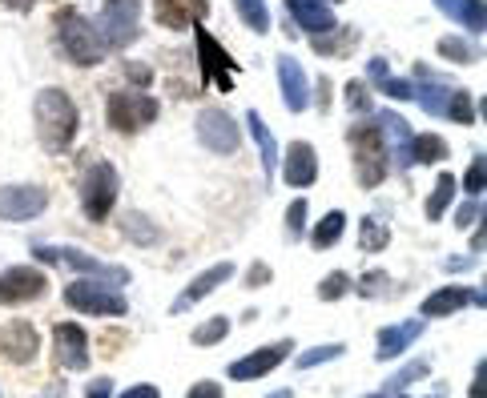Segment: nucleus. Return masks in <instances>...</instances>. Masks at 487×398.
I'll return each instance as SVG.
<instances>
[{
	"label": "nucleus",
	"instance_id": "nucleus-1",
	"mask_svg": "<svg viewBox=\"0 0 487 398\" xmlns=\"http://www.w3.org/2000/svg\"><path fill=\"white\" fill-rule=\"evenodd\" d=\"M33 117H36V137H41V145L49 153H65L77 141L81 113L65 89H41V97H36V105H33Z\"/></svg>",
	"mask_w": 487,
	"mask_h": 398
},
{
	"label": "nucleus",
	"instance_id": "nucleus-2",
	"mask_svg": "<svg viewBox=\"0 0 487 398\" xmlns=\"http://www.w3.org/2000/svg\"><path fill=\"white\" fill-rule=\"evenodd\" d=\"M346 141H351V150H354V178H359L363 189H374V185L387 181L391 150H387V137H383L379 125H351Z\"/></svg>",
	"mask_w": 487,
	"mask_h": 398
},
{
	"label": "nucleus",
	"instance_id": "nucleus-3",
	"mask_svg": "<svg viewBox=\"0 0 487 398\" xmlns=\"http://www.w3.org/2000/svg\"><path fill=\"white\" fill-rule=\"evenodd\" d=\"M65 306L77 314H93V318H125L129 314L121 286L101 282V277H73L65 286Z\"/></svg>",
	"mask_w": 487,
	"mask_h": 398
},
{
	"label": "nucleus",
	"instance_id": "nucleus-4",
	"mask_svg": "<svg viewBox=\"0 0 487 398\" xmlns=\"http://www.w3.org/2000/svg\"><path fill=\"white\" fill-rule=\"evenodd\" d=\"M81 214L89 221H105L117 206V193H121V178L109 161H93L85 173H81Z\"/></svg>",
	"mask_w": 487,
	"mask_h": 398
},
{
	"label": "nucleus",
	"instance_id": "nucleus-5",
	"mask_svg": "<svg viewBox=\"0 0 487 398\" xmlns=\"http://www.w3.org/2000/svg\"><path fill=\"white\" fill-rule=\"evenodd\" d=\"M33 254L41 257V262H65L69 270H77L81 277H101V282H114V286H129V270L125 266H114L105 262V257H93L89 249L81 246H33Z\"/></svg>",
	"mask_w": 487,
	"mask_h": 398
},
{
	"label": "nucleus",
	"instance_id": "nucleus-6",
	"mask_svg": "<svg viewBox=\"0 0 487 398\" xmlns=\"http://www.w3.org/2000/svg\"><path fill=\"white\" fill-rule=\"evenodd\" d=\"M57 36H61V49L69 53L73 64H81V69H89V64H97L105 57V44H101L97 29H93L81 13H73V8H61L57 13Z\"/></svg>",
	"mask_w": 487,
	"mask_h": 398
},
{
	"label": "nucleus",
	"instance_id": "nucleus-7",
	"mask_svg": "<svg viewBox=\"0 0 487 398\" xmlns=\"http://www.w3.org/2000/svg\"><path fill=\"white\" fill-rule=\"evenodd\" d=\"M157 113H162V105L145 92H114L105 101V117L117 133H142L145 125L157 121Z\"/></svg>",
	"mask_w": 487,
	"mask_h": 398
},
{
	"label": "nucleus",
	"instance_id": "nucleus-8",
	"mask_svg": "<svg viewBox=\"0 0 487 398\" xmlns=\"http://www.w3.org/2000/svg\"><path fill=\"white\" fill-rule=\"evenodd\" d=\"M49 294V274L41 266H8L0 270V306H33Z\"/></svg>",
	"mask_w": 487,
	"mask_h": 398
},
{
	"label": "nucleus",
	"instance_id": "nucleus-9",
	"mask_svg": "<svg viewBox=\"0 0 487 398\" xmlns=\"http://www.w3.org/2000/svg\"><path fill=\"white\" fill-rule=\"evenodd\" d=\"M290 354H294V342H290V338L266 342V346H258V350H250V354H242L238 363H230L226 374L234 378V383H258V378L274 374V370L283 366Z\"/></svg>",
	"mask_w": 487,
	"mask_h": 398
},
{
	"label": "nucleus",
	"instance_id": "nucleus-10",
	"mask_svg": "<svg viewBox=\"0 0 487 398\" xmlns=\"http://www.w3.org/2000/svg\"><path fill=\"white\" fill-rule=\"evenodd\" d=\"M53 354H57V366L69 370V374H85L93 354H89V335L77 322H57L53 326Z\"/></svg>",
	"mask_w": 487,
	"mask_h": 398
},
{
	"label": "nucleus",
	"instance_id": "nucleus-11",
	"mask_svg": "<svg viewBox=\"0 0 487 398\" xmlns=\"http://www.w3.org/2000/svg\"><path fill=\"white\" fill-rule=\"evenodd\" d=\"M49 209L41 185H0V221H33Z\"/></svg>",
	"mask_w": 487,
	"mask_h": 398
},
{
	"label": "nucleus",
	"instance_id": "nucleus-12",
	"mask_svg": "<svg viewBox=\"0 0 487 398\" xmlns=\"http://www.w3.org/2000/svg\"><path fill=\"white\" fill-rule=\"evenodd\" d=\"M198 141L205 145L210 153H238L242 145V129L238 121L226 113V109H205V113L198 117Z\"/></svg>",
	"mask_w": 487,
	"mask_h": 398
},
{
	"label": "nucleus",
	"instance_id": "nucleus-13",
	"mask_svg": "<svg viewBox=\"0 0 487 398\" xmlns=\"http://www.w3.org/2000/svg\"><path fill=\"white\" fill-rule=\"evenodd\" d=\"M36 354H41V335H36L33 322L16 318V322H5V326H0V358H5V363L29 366Z\"/></svg>",
	"mask_w": 487,
	"mask_h": 398
},
{
	"label": "nucleus",
	"instance_id": "nucleus-14",
	"mask_svg": "<svg viewBox=\"0 0 487 398\" xmlns=\"http://www.w3.org/2000/svg\"><path fill=\"white\" fill-rule=\"evenodd\" d=\"M278 165H283V181L290 189H311L318 181V150L311 141H290L278 153Z\"/></svg>",
	"mask_w": 487,
	"mask_h": 398
},
{
	"label": "nucleus",
	"instance_id": "nucleus-15",
	"mask_svg": "<svg viewBox=\"0 0 487 398\" xmlns=\"http://www.w3.org/2000/svg\"><path fill=\"white\" fill-rule=\"evenodd\" d=\"M423 335H427L423 318H407V322H395V326H383L379 338H374V358H379V363H395V358L407 354Z\"/></svg>",
	"mask_w": 487,
	"mask_h": 398
},
{
	"label": "nucleus",
	"instance_id": "nucleus-16",
	"mask_svg": "<svg viewBox=\"0 0 487 398\" xmlns=\"http://www.w3.org/2000/svg\"><path fill=\"white\" fill-rule=\"evenodd\" d=\"M447 141L443 137H435V133H411L407 141H399V150L391 161H399V170H411V165H439V161H447Z\"/></svg>",
	"mask_w": 487,
	"mask_h": 398
},
{
	"label": "nucleus",
	"instance_id": "nucleus-17",
	"mask_svg": "<svg viewBox=\"0 0 487 398\" xmlns=\"http://www.w3.org/2000/svg\"><path fill=\"white\" fill-rule=\"evenodd\" d=\"M230 277H234V262H218V266H210V270H202V274L194 277L190 286H185L182 294H177L170 310H174V314H185L190 306H198L202 298H210V294L218 290V286H226Z\"/></svg>",
	"mask_w": 487,
	"mask_h": 398
},
{
	"label": "nucleus",
	"instance_id": "nucleus-18",
	"mask_svg": "<svg viewBox=\"0 0 487 398\" xmlns=\"http://www.w3.org/2000/svg\"><path fill=\"white\" fill-rule=\"evenodd\" d=\"M198 61H202V81H214L218 89H230L234 85V61L230 53L214 41L210 33L198 29Z\"/></svg>",
	"mask_w": 487,
	"mask_h": 398
},
{
	"label": "nucleus",
	"instance_id": "nucleus-19",
	"mask_svg": "<svg viewBox=\"0 0 487 398\" xmlns=\"http://www.w3.org/2000/svg\"><path fill=\"white\" fill-rule=\"evenodd\" d=\"M205 13H210L205 0H154L157 24L170 33H182V29H190V24H198Z\"/></svg>",
	"mask_w": 487,
	"mask_h": 398
},
{
	"label": "nucleus",
	"instance_id": "nucleus-20",
	"mask_svg": "<svg viewBox=\"0 0 487 398\" xmlns=\"http://www.w3.org/2000/svg\"><path fill=\"white\" fill-rule=\"evenodd\" d=\"M463 306H472V286H439V290H431L423 298V306H419V318L431 322V318H452Z\"/></svg>",
	"mask_w": 487,
	"mask_h": 398
},
{
	"label": "nucleus",
	"instance_id": "nucleus-21",
	"mask_svg": "<svg viewBox=\"0 0 487 398\" xmlns=\"http://www.w3.org/2000/svg\"><path fill=\"white\" fill-rule=\"evenodd\" d=\"M278 81H283V97H286L290 113H303V109H311V81H306V73L298 69V61L278 57Z\"/></svg>",
	"mask_w": 487,
	"mask_h": 398
},
{
	"label": "nucleus",
	"instance_id": "nucleus-22",
	"mask_svg": "<svg viewBox=\"0 0 487 398\" xmlns=\"http://www.w3.org/2000/svg\"><path fill=\"white\" fill-rule=\"evenodd\" d=\"M286 8L298 16V24H303L306 33H331V24H334L331 8H326L323 0H286Z\"/></svg>",
	"mask_w": 487,
	"mask_h": 398
},
{
	"label": "nucleus",
	"instance_id": "nucleus-23",
	"mask_svg": "<svg viewBox=\"0 0 487 398\" xmlns=\"http://www.w3.org/2000/svg\"><path fill=\"white\" fill-rule=\"evenodd\" d=\"M459 198V178L455 173H439L435 178V189H431V198H427V206H423V214L427 221H439L452 209V201Z\"/></svg>",
	"mask_w": 487,
	"mask_h": 398
},
{
	"label": "nucleus",
	"instance_id": "nucleus-24",
	"mask_svg": "<svg viewBox=\"0 0 487 398\" xmlns=\"http://www.w3.org/2000/svg\"><path fill=\"white\" fill-rule=\"evenodd\" d=\"M431 374V363L427 358H415V363H407V366H399L395 374L387 378V383L379 386L374 394H367V398H391V394H399V391H407L411 383H419V378H427Z\"/></svg>",
	"mask_w": 487,
	"mask_h": 398
},
{
	"label": "nucleus",
	"instance_id": "nucleus-25",
	"mask_svg": "<svg viewBox=\"0 0 487 398\" xmlns=\"http://www.w3.org/2000/svg\"><path fill=\"white\" fill-rule=\"evenodd\" d=\"M439 8L467 33H483V0H439Z\"/></svg>",
	"mask_w": 487,
	"mask_h": 398
},
{
	"label": "nucleus",
	"instance_id": "nucleus-26",
	"mask_svg": "<svg viewBox=\"0 0 487 398\" xmlns=\"http://www.w3.org/2000/svg\"><path fill=\"white\" fill-rule=\"evenodd\" d=\"M343 229H346V214L343 209H331L318 226H311V246L323 254V249H331V246H339L343 242Z\"/></svg>",
	"mask_w": 487,
	"mask_h": 398
},
{
	"label": "nucleus",
	"instance_id": "nucleus-27",
	"mask_svg": "<svg viewBox=\"0 0 487 398\" xmlns=\"http://www.w3.org/2000/svg\"><path fill=\"white\" fill-rule=\"evenodd\" d=\"M246 125H250V133H254V141H258L262 170H266V181H270V173L278 170V145H274V133H270L266 121H262L258 113H246Z\"/></svg>",
	"mask_w": 487,
	"mask_h": 398
},
{
	"label": "nucleus",
	"instance_id": "nucleus-28",
	"mask_svg": "<svg viewBox=\"0 0 487 398\" xmlns=\"http://www.w3.org/2000/svg\"><path fill=\"white\" fill-rule=\"evenodd\" d=\"M391 246V226H383L379 218H363L359 221V249L367 254H383Z\"/></svg>",
	"mask_w": 487,
	"mask_h": 398
},
{
	"label": "nucleus",
	"instance_id": "nucleus-29",
	"mask_svg": "<svg viewBox=\"0 0 487 398\" xmlns=\"http://www.w3.org/2000/svg\"><path fill=\"white\" fill-rule=\"evenodd\" d=\"M343 354H346L343 342H323V346H311V350H303V354H294V366L298 370H314V366L334 363V358H343Z\"/></svg>",
	"mask_w": 487,
	"mask_h": 398
},
{
	"label": "nucleus",
	"instance_id": "nucleus-30",
	"mask_svg": "<svg viewBox=\"0 0 487 398\" xmlns=\"http://www.w3.org/2000/svg\"><path fill=\"white\" fill-rule=\"evenodd\" d=\"M226 335H230V318L226 314H214V318H205L202 326H194L190 342L194 346H218V342H226Z\"/></svg>",
	"mask_w": 487,
	"mask_h": 398
},
{
	"label": "nucleus",
	"instance_id": "nucleus-31",
	"mask_svg": "<svg viewBox=\"0 0 487 398\" xmlns=\"http://www.w3.org/2000/svg\"><path fill=\"white\" fill-rule=\"evenodd\" d=\"M351 286H354L359 298H383V294L391 290V274L387 270H371V274H363L359 282H351Z\"/></svg>",
	"mask_w": 487,
	"mask_h": 398
},
{
	"label": "nucleus",
	"instance_id": "nucleus-32",
	"mask_svg": "<svg viewBox=\"0 0 487 398\" xmlns=\"http://www.w3.org/2000/svg\"><path fill=\"white\" fill-rule=\"evenodd\" d=\"M346 294H351V274H343V270L326 274L323 282H318V302H339Z\"/></svg>",
	"mask_w": 487,
	"mask_h": 398
},
{
	"label": "nucleus",
	"instance_id": "nucleus-33",
	"mask_svg": "<svg viewBox=\"0 0 487 398\" xmlns=\"http://www.w3.org/2000/svg\"><path fill=\"white\" fill-rule=\"evenodd\" d=\"M242 13V21L250 24L254 33H266L270 29V13H266V0H234Z\"/></svg>",
	"mask_w": 487,
	"mask_h": 398
},
{
	"label": "nucleus",
	"instance_id": "nucleus-34",
	"mask_svg": "<svg viewBox=\"0 0 487 398\" xmlns=\"http://www.w3.org/2000/svg\"><path fill=\"white\" fill-rule=\"evenodd\" d=\"M459 189H463L467 198H483V193H487V165H483V157H475V161L467 165V173H463V181H459Z\"/></svg>",
	"mask_w": 487,
	"mask_h": 398
},
{
	"label": "nucleus",
	"instance_id": "nucleus-35",
	"mask_svg": "<svg viewBox=\"0 0 487 398\" xmlns=\"http://www.w3.org/2000/svg\"><path fill=\"white\" fill-rule=\"evenodd\" d=\"M306 218H311V206H306V198H294L286 209V238L290 242H298V238L306 234Z\"/></svg>",
	"mask_w": 487,
	"mask_h": 398
},
{
	"label": "nucleus",
	"instance_id": "nucleus-36",
	"mask_svg": "<svg viewBox=\"0 0 487 398\" xmlns=\"http://www.w3.org/2000/svg\"><path fill=\"white\" fill-rule=\"evenodd\" d=\"M447 121H459V125H472L475 121L472 92H452V101H447Z\"/></svg>",
	"mask_w": 487,
	"mask_h": 398
},
{
	"label": "nucleus",
	"instance_id": "nucleus-37",
	"mask_svg": "<svg viewBox=\"0 0 487 398\" xmlns=\"http://www.w3.org/2000/svg\"><path fill=\"white\" fill-rule=\"evenodd\" d=\"M483 221V198H467L455 209V229H475Z\"/></svg>",
	"mask_w": 487,
	"mask_h": 398
},
{
	"label": "nucleus",
	"instance_id": "nucleus-38",
	"mask_svg": "<svg viewBox=\"0 0 487 398\" xmlns=\"http://www.w3.org/2000/svg\"><path fill=\"white\" fill-rule=\"evenodd\" d=\"M125 238H129V242L149 246V242H157V229H149V218L129 214V218H125Z\"/></svg>",
	"mask_w": 487,
	"mask_h": 398
},
{
	"label": "nucleus",
	"instance_id": "nucleus-39",
	"mask_svg": "<svg viewBox=\"0 0 487 398\" xmlns=\"http://www.w3.org/2000/svg\"><path fill=\"white\" fill-rule=\"evenodd\" d=\"M439 53H443L447 61H459V64H472L475 57H480V53H475L472 44H467V41H455V36H447V41H439Z\"/></svg>",
	"mask_w": 487,
	"mask_h": 398
},
{
	"label": "nucleus",
	"instance_id": "nucleus-40",
	"mask_svg": "<svg viewBox=\"0 0 487 398\" xmlns=\"http://www.w3.org/2000/svg\"><path fill=\"white\" fill-rule=\"evenodd\" d=\"M346 105H351L354 113H363V109H371V89L363 85V81H351V85H346Z\"/></svg>",
	"mask_w": 487,
	"mask_h": 398
},
{
	"label": "nucleus",
	"instance_id": "nucleus-41",
	"mask_svg": "<svg viewBox=\"0 0 487 398\" xmlns=\"http://www.w3.org/2000/svg\"><path fill=\"white\" fill-rule=\"evenodd\" d=\"M185 398H226V391H222V383H214V378H202V383L190 386Z\"/></svg>",
	"mask_w": 487,
	"mask_h": 398
},
{
	"label": "nucleus",
	"instance_id": "nucleus-42",
	"mask_svg": "<svg viewBox=\"0 0 487 398\" xmlns=\"http://www.w3.org/2000/svg\"><path fill=\"white\" fill-rule=\"evenodd\" d=\"M270 277H274V270H270L266 262H254V266H250V274H246V290H262Z\"/></svg>",
	"mask_w": 487,
	"mask_h": 398
},
{
	"label": "nucleus",
	"instance_id": "nucleus-43",
	"mask_svg": "<svg viewBox=\"0 0 487 398\" xmlns=\"http://www.w3.org/2000/svg\"><path fill=\"white\" fill-rule=\"evenodd\" d=\"M383 92L395 101H411L415 97V85H411V81H383Z\"/></svg>",
	"mask_w": 487,
	"mask_h": 398
},
{
	"label": "nucleus",
	"instance_id": "nucleus-44",
	"mask_svg": "<svg viewBox=\"0 0 487 398\" xmlns=\"http://www.w3.org/2000/svg\"><path fill=\"white\" fill-rule=\"evenodd\" d=\"M85 398H114V378H93L85 386Z\"/></svg>",
	"mask_w": 487,
	"mask_h": 398
},
{
	"label": "nucleus",
	"instance_id": "nucleus-45",
	"mask_svg": "<svg viewBox=\"0 0 487 398\" xmlns=\"http://www.w3.org/2000/svg\"><path fill=\"white\" fill-rule=\"evenodd\" d=\"M117 398H162V391H157L154 383H137V386H129V391L117 394Z\"/></svg>",
	"mask_w": 487,
	"mask_h": 398
},
{
	"label": "nucleus",
	"instance_id": "nucleus-46",
	"mask_svg": "<svg viewBox=\"0 0 487 398\" xmlns=\"http://www.w3.org/2000/svg\"><path fill=\"white\" fill-rule=\"evenodd\" d=\"M467 398H487L483 394V363H475V378H472V394Z\"/></svg>",
	"mask_w": 487,
	"mask_h": 398
},
{
	"label": "nucleus",
	"instance_id": "nucleus-47",
	"mask_svg": "<svg viewBox=\"0 0 487 398\" xmlns=\"http://www.w3.org/2000/svg\"><path fill=\"white\" fill-rule=\"evenodd\" d=\"M0 5H5V8H16V13H29L36 0H0Z\"/></svg>",
	"mask_w": 487,
	"mask_h": 398
},
{
	"label": "nucleus",
	"instance_id": "nucleus-48",
	"mask_svg": "<svg viewBox=\"0 0 487 398\" xmlns=\"http://www.w3.org/2000/svg\"><path fill=\"white\" fill-rule=\"evenodd\" d=\"M475 266V257H452V262H447V270H472Z\"/></svg>",
	"mask_w": 487,
	"mask_h": 398
},
{
	"label": "nucleus",
	"instance_id": "nucleus-49",
	"mask_svg": "<svg viewBox=\"0 0 487 398\" xmlns=\"http://www.w3.org/2000/svg\"><path fill=\"white\" fill-rule=\"evenodd\" d=\"M129 81H142V85H145V81H149V69H137V64H129Z\"/></svg>",
	"mask_w": 487,
	"mask_h": 398
},
{
	"label": "nucleus",
	"instance_id": "nucleus-50",
	"mask_svg": "<svg viewBox=\"0 0 487 398\" xmlns=\"http://www.w3.org/2000/svg\"><path fill=\"white\" fill-rule=\"evenodd\" d=\"M266 398H294V391H290V386H283V391H270Z\"/></svg>",
	"mask_w": 487,
	"mask_h": 398
},
{
	"label": "nucleus",
	"instance_id": "nucleus-51",
	"mask_svg": "<svg viewBox=\"0 0 487 398\" xmlns=\"http://www.w3.org/2000/svg\"><path fill=\"white\" fill-rule=\"evenodd\" d=\"M391 398H407V391H399V394H391Z\"/></svg>",
	"mask_w": 487,
	"mask_h": 398
},
{
	"label": "nucleus",
	"instance_id": "nucleus-52",
	"mask_svg": "<svg viewBox=\"0 0 487 398\" xmlns=\"http://www.w3.org/2000/svg\"><path fill=\"white\" fill-rule=\"evenodd\" d=\"M431 398H443V394H431Z\"/></svg>",
	"mask_w": 487,
	"mask_h": 398
}]
</instances>
